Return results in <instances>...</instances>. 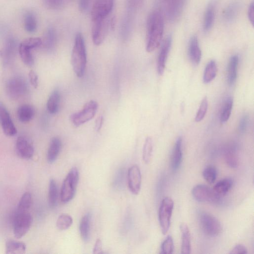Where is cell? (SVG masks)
<instances>
[{
  "label": "cell",
  "mask_w": 254,
  "mask_h": 254,
  "mask_svg": "<svg viewBox=\"0 0 254 254\" xmlns=\"http://www.w3.org/2000/svg\"><path fill=\"white\" fill-rule=\"evenodd\" d=\"M164 20L160 11L155 10L148 17L146 24V46L147 52H152L160 45L163 35Z\"/></svg>",
  "instance_id": "obj_1"
},
{
  "label": "cell",
  "mask_w": 254,
  "mask_h": 254,
  "mask_svg": "<svg viewBox=\"0 0 254 254\" xmlns=\"http://www.w3.org/2000/svg\"><path fill=\"white\" fill-rule=\"evenodd\" d=\"M86 62V52L84 38L81 33H78L75 37L71 57L72 68L77 77L81 78L83 76Z\"/></svg>",
  "instance_id": "obj_2"
},
{
  "label": "cell",
  "mask_w": 254,
  "mask_h": 254,
  "mask_svg": "<svg viewBox=\"0 0 254 254\" xmlns=\"http://www.w3.org/2000/svg\"><path fill=\"white\" fill-rule=\"evenodd\" d=\"M78 180V171L76 168L73 167L67 174L62 186L60 196L63 202H68L73 198Z\"/></svg>",
  "instance_id": "obj_3"
},
{
  "label": "cell",
  "mask_w": 254,
  "mask_h": 254,
  "mask_svg": "<svg viewBox=\"0 0 254 254\" xmlns=\"http://www.w3.org/2000/svg\"><path fill=\"white\" fill-rule=\"evenodd\" d=\"M199 222L203 232L209 237L218 236L222 232L220 222L209 213L201 212L199 215Z\"/></svg>",
  "instance_id": "obj_4"
},
{
  "label": "cell",
  "mask_w": 254,
  "mask_h": 254,
  "mask_svg": "<svg viewBox=\"0 0 254 254\" xmlns=\"http://www.w3.org/2000/svg\"><path fill=\"white\" fill-rule=\"evenodd\" d=\"M98 108L97 103L94 100H91L86 103L82 109L77 112L72 114L70 119L72 124L78 127L89 121L96 115Z\"/></svg>",
  "instance_id": "obj_5"
},
{
  "label": "cell",
  "mask_w": 254,
  "mask_h": 254,
  "mask_svg": "<svg viewBox=\"0 0 254 254\" xmlns=\"http://www.w3.org/2000/svg\"><path fill=\"white\" fill-rule=\"evenodd\" d=\"M174 208V202L169 197H164L159 209V221L163 234H166L170 228L171 218Z\"/></svg>",
  "instance_id": "obj_6"
},
{
  "label": "cell",
  "mask_w": 254,
  "mask_h": 254,
  "mask_svg": "<svg viewBox=\"0 0 254 254\" xmlns=\"http://www.w3.org/2000/svg\"><path fill=\"white\" fill-rule=\"evenodd\" d=\"M192 195L194 198L199 202L219 203L221 197L209 187L199 184L194 187L192 190Z\"/></svg>",
  "instance_id": "obj_7"
},
{
  "label": "cell",
  "mask_w": 254,
  "mask_h": 254,
  "mask_svg": "<svg viewBox=\"0 0 254 254\" xmlns=\"http://www.w3.org/2000/svg\"><path fill=\"white\" fill-rule=\"evenodd\" d=\"M28 89L26 81L19 76L12 77L6 85V92L12 99H17L23 97L27 93Z\"/></svg>",
  "instance_id": "obj_8"
},
{
  "label": "cell",
  "mask_w": 254,
  "mask_h": 254,
  "mask_svg": "<svg viewBox=\"0 0 254 254\" xmlns=\"http://www.w3.org/2000/svg\"><path fill=\"white\" fill-rule=\"evenodd\" d=\"M33 221L30 213H16L13 222V234L16 238L23 237L29 231Z\"/></svg>",
  "instance_id": "obj_9"
},
{
  "label": "cell",
  "mask_w": 254,
  "mask_h": 254,
  "mask_svg": "<svg viewBox=\"0 0 254 254\" xmlns=\"http://www.w3.org/2000/svg\"><path fill=\"white\" fill-rule=\"evenodd\" d=\"M92 38L93 43L100 45L104 40L109 28L108 17L92 20Z\"/></svg>",
  "instance_id": "obj_10"
},
{
  "label": "cell",
  "mask_w": 254,
  "mask_h": 254,
  "mask_svg": "<svg viewBox=\"0 0 254 254\" xmlns=\"http://www.w3.org/2000/svg\"><path fill=\"white\" fill-rule=\"evenodd\" d=\"M114 0H95L91 9L92 20L108 17L113 6Z\"/></svg>",
  "instance_id": "obj_11"
},
{
  "label": "cell",
  "mask_w": 254,
  "mask_h": 254,
  "mask_svg": "<svg viewBox=\"0 0 254 254\" xmlns=\"http://www.w3.org/2000/svg\"><path fill=\"white\" fill-rule=\"evenodd\" d=\"M127 184L130 191L134 194H138L140 190L141 175L139 167L131 166L127 172Z\"/></svg>",
  "instance_id": "obj_12"
},
{
  "label": "cell",
  "mask_w": 254,
  "mask_h": 254,
  "mask_svg": "<svg viewBox=\"0 0 254 254\" xmlns=\"http://www.w3.org/2000/svg\"><path fill=\"white\" fill-rule=\"evenodd\" d=\"M0 125L4 133L6 136H12L16 134V128L8 112L1 104H0Z\"/></svg>",
  "instance_id": "obj_13"
},
{
  "label": "cell",
  "mask_w": 254,
  "mask_h": 254,
  "mask_svg": "<svg viewBox=\"0 0 254 254\" xmlns=\"http://www.w3.org/2000/svg\"><path fill=\"white\" fill-rule=\"evenodd\" d=\"M16 151L17 155L24 159H30L34 150L31 144L24 137L19 136L16 141Z\"/></svg>",
  "instance_id": "obj_14"
},
{
  "label": "cell",
  "mask_w": 254,
  "mask_h": 254,
  "mask_svg": "<svg viewBox=\"0 0 254 254\" xmlns=\"http://www.w3.org/2000/svg\"><path fill=\"white\" fill-rule=\"evenodd\" d=\"M172 37L167 36L161 46L157 61V70L159 74L162 75L165 70L166 60L172 44Z\"/></svg>",
  "instance_id": "obj_15"
},
{
  "label": "cell",
  "mask_w": 254,
  "mask_h": 254,
  "mask_svg": "<svg viewBox=\"0 0 254 254\" xmlns=\"http://www.w3.org/2000/svg\"><path fill=\"white\" fill-rule=\"evenodd\" d=\"M188 55L194 64L197 65L199 64L201 58V51L196 36H192L189 41Z\"/></svg>",
  "instance_id": "obj_16"
},
{
  "label": "cell",
  "mask_w": 254,
  "mask_h": 254,
  "mask_svg": "<svg viewBox=\"0 0 254 254\" xmlns=\"http://www.w3.org/2000/svg\"><path fill=\"white\" fill-rule=\"evenodd\" d=\"M182 144V138L178 137L174 145L171 159V166L174 171L178 169L182 163L183 156Z\"/></svg>",
  "instance_id": "obj_17"
},
{
  "label": "cell",
  "mask_w": 254,
  "mask_h": 254,
  "mask_svg": "<svg viewBox=\"0 0 254 254\" xmlns=\"http://www.w3.org/2000/svg\"><path fill=\"white\" fill-rule=\"evenodd\" d=\"M61 148V139L58 137H53L50 141L47 152V161L49 163H53L57 160Z\"/></svg>",
  "instance_id": "obj_18"
},
{
  "label": "cell",
  "mask_w": 254,
  "mask_h": 254,
  "mask_svg": "<svg viewBox=\"0 0 254 254\" xmlns=\"http://www.w3.org/2000/svg\"><path fill=\"white\" fill-rule=\"evenodd\" d=\"M181 234V253L189 254L191 252L190 234L189 228L185 223L180 226Z\"/></svg>",
  "instance_id": "obj_19"
},
{
  "label": "cell",
  "mask_w": 254,
  "mask_h": 254,
  "mask_svg": "<svg viewBox=\"0 0 254 254\" xmlns=\"http://www.w3.org/2000/svg\"><path fill=\"white\" fill-rule=\"evenodd\" d=\"M238 64V56H232L229 60L227 68V82L230 86L233 85L236 80Z\"/></svg>",
  "instance_id": "obj_20"
},
{
  "label": "cell",
  "mask_w": 254,
  "mask_h": 254,
  "mask_svg": "<svg viewBox=\"0 0 254 254\" xmlns=\"http://www.w3.org/2000/svg\"><path fill=\"white\" fill-rule=\"evenodd\" d=\"M91 220V215L87 213L82 217L79 223L80 235L84 242H87L90 239Z\"/></svg>",
  "instance_id": "obj_21"
},
{
  "label": "cell",
  "mask_w": 254,
  "mask_h": 254,
  "mask_svg": "<svg viewBox=\"0 0 254 254\" xmlns=\"http://www.w3.org/2000/svg\"><path fill=\"white\" fill-rule=\"evenodd\" d=\"M35 114V111L33 107L28 104L20 106L17 111L18 119L23 123L30 122L33 118Z\"/></svg>",
  "instance_id": "obj_22"
},
{
  "label": "cell",
  "mask_w": 254,
  "mask_h": 254,
  "mask_svg": "<svg viewBox=\"0 0 254 254\" xmlns=\"http://www.w3.org/2000/svg\"><path fill=\"white\" fill-rule=\"evenodd\" d=\"M215 6L213 1H211L208 4L204 16L203 30L208 32L213 26L215 17Z\"/></svg>",
  "instance_id": "obj_23"
},
{
  "label": "cell",
  "mask_w": 254,
  "mask_h": 254,
  "mask_svg": "<svg viewBox=\"0 0 254 254\" xmlns=\"http://www.w3.org/2000/svg\"><path fill=\"white\" fill-rule=\"evenodd\" d=\"M169 3L167 9V14L170 21H174L178 18L181 13L183 7V0H172Z\"/></svg>",
  "instance_id": "obj_24"
},
{
  "label": "cell",
  "mask_w": 254,
  "mask_h": 254,
  "mask_svg": "<svg viewBox=\"0 0 254 254\" xmlns=\"http://www.w3.org/2000/svg\"><path fill=\"white\" fill-rule=\"evenodd\" d=\"M26 246L22 242L9 240L5 244V253L7 254H22L25 253Z\"/></svg>",
  "instance_id": "obj_25"
},
{
  "label": "cell",
  "mask_w": 254,
  "mask_h": 254,
  "mask_svg": "<svg viewBox=\"0 0 254 254\" xmlns=\"http://www.w3.org/2000/svg\"><path fill=\"white\" fill-rule=\"evenodd\" d=\"M31 47L21 42L18 47V52L20 57L25 64L31 66L33 65L34 61L31 53Z\"/></svg>",
  "instance_id": "obj_26"
},
{
  "label": "cell",
  "mask_w": 254,
  "mask_h": 254,
  "mask_svg": "<svg viewBox=\"0 0 254 254\" xmlns=\"http://www.w3.org/2000/svg\"><path fill=\"white\" fill-rule=\"evenodd\" d=\"M60 102V94L58 90H55L50 95L47 103L48 112L52 114L57 113L59 110Z\"/></svg>",
  "instance_id": "obj_27"
},
{
  "label": "cell",
  "mask_w": 254,
  "mask_h": 254,
  "mask_svg": "<svg viewBox=\"0 0 254 254\" xmlns=\"http://www.w3.org/2000/svg\"><path fill=\"white\" fill-rule=\"evenodd\" d=\"M233 181L231 178H225L217 182L214 186L213 190L219 195L226 194L232 187Z\"/></svg>",
  "instance_id": "obj_28"
},
{
  "label": "cell",
  "mask_w": 254,
  "mask_h": 254,
  "mask_svg": "<svg viewBox=\"0 0 254 254\" xmlns=\"http://www.w3.org/2000/svg\"><path fill=\"white\" fill-rule=\"evenodd\" d=\"M240 9L239 2L234 1L231 2L223 12V17L227 22L233 21L237 16Z\"/></svg>",
  "instance_id": "obj_29"
},
{
  "label": "cell",
  "mask_w": 254,
  "mask_h": 254,
  "mask_svg": "<svg viewBox=\"0 0 254 254\" xmlns=\"http://www.w3.org/2000/svg\"><path fill=\"white\" fill-rule=\"evenodd\" d=\"M43 43L44 47L47 50L52 49L55 46L57 42L56 31L53 27L47 29L44 34Z\"/></svg>",
  "instance_id": "obj_30"
},
{
  "label": "cell",
  "mask_w": 254,
  "mask_h": 254,
  "mask_svg": "<svg viewBox=\"0 0 254 254\" xmlns=\"http://www.w3.org/2000/svg\"><path fill=\"white\" fill-rule=\"evenodd\" d=\"M217 71L216 62L211 60L208 63L204 69L203 81L205 83H208L215 77Z\"/></svg>",
  "instance_id": "obj_31"
},
{
  "label": "cell",
  "mask_w": 254,
  "mask_h": 254,
  "mask_svg": "<svg viewBox=\"0 0 254 254\" xmlns=\"http://www.w3.org/2000/svg\"><path fill=\"white\" fill-rule=\"evenodd\" d=\"M58 197V189L56 181L51 179L49 183L48 191V204L51 208H54L57 203Z\"/></svg>",
  "instance_id": "obj_32"
},
{
  "label": "cell",
  "mask_w": 254,
  "mask_h": 254,
  "mask_svg": "<svg viewBox=\"0 0 254 254\" xmlns=\"http://www.w3.org/2000/svg\"><path fill=\"white\" fill-rule=\"evenodd\" d=\"M32 197L29 192H25L22 195L17 209V213L28 212L32 204Z\"/></svg>",
  "instance_id": "obj_33"
},
{
  "label": "cell",
  "mask_w": 254,
  "mask_h": 254,
  "mask_svg": "<svg viewBox=\"0 0 254 254\" xmlns=\"http://www.w3.org/2000/svg\"><path fill=\"white\" fill-rule=\"evenodd\" d=\"M24 28L28 33L34 32L37 28V19L35 14L31 12H27L24 16Z\"/></svg>",
  "instance_id": "obj_34"
},
{
  "label": "cell",
  "mask_w": 254,
  "mask_h": 254,
  "mask_svg": "<svg viewBox=\"0 0 254 254\" xmlns=\"http://www.w3.org/2000/svg\"><path fill=\"white\" fill-rule=\"evenodd\" d=\"M73 219L71 216L67 214L64 213L60 215L56 221L57 228L60 230H65L72 224Z\"/></svg>",
  "instance_id": "obj_35"
},
{
  "label": "cell",
  "mask_w": 254,
  "mask_h": 254,
  "mask_svg": "<svg viewBox=\"0 0 254 254\" xmlns=\"http://www.w3.org/2000/svg\"><path fill=\"white\" fill-rule=\"evenodd\" d=\"M233 104V100L230 97L225 101L220 115V122L222 124L225 123L229 120L231 114Z\"/></svg>",
  "instance_id": "obj_36"
},
{
  "label": "cell",
  "mask_w": 254,
  "mask_h": 254,
  "mask_svg": "<svg viewBox=\"0 0 254 254\" xmlns=\"http://www.w3.org/2000/svg\"><path fill=\"white\" fill-rule=\"evenodd\" d=\"M16 48V42L13 38L7 39L4 51H1V55L5 57L7 61L11 59L15 55Z\"/></svg>",
  "instance_id": "obj_37"
},
{
  "label": "cell",
  "mask_w": 254,
  "mask_h": 254,
  "mask_svg": "<svg viewBox=\"0 0 254 254\" xmlns=\"http://www.w3.org/2000/svg\"><path fill=\"white\" fill-rule=\"evenodd\" d=\"M153 152V141L150 137H147L144 142L143 151L142 159L145 163H148L151 159Z\"/></svg>",
  "instance_id": "obj_38"
},
{
  "label": "cell",
  "mask_w": 254,
  "mask_h": 254,
  "mask_svg": "<svg viewBox=\"0 0 254 254\" xmlns=\"http://www.w3.org/2000/svg\"><path fill=\"white\" fill-rule=\"evenodd\" d=\"M225 160L227 165L231 168L237 167L239 159L237 152L235 149H229L225 153Z\"/></svg>",
  "instance_id": "obj_39"
},
{
  "label": "cell",
  "mask_w": 254,
  "mask_h": 254,
  "mask_svg": "<svg viewBox=\"0 0 254 254\" xmlns=\"http://www.w3.org/2000/svg\"><path fill=\"white\" fill-rule=\"evenodd\" d=\"M217 171L212 165L206 166L202 172V176L205 180L210 184H213L217 177Z\"/></svg>",
  "instance_id": "obj_40"
},
{
  "label": "cell",
  "mask_w": 254,
  "mask_h": 254,
  "mask_svg": "<svg viewBox=\"0 0 254 254\" xmlns=\"http://www.w3.org/2000/svg\"><path fill=\"white\" fill-rule=\"evenodd\" d=\"M174 245L171 236L168 235L164 240L161 246V254H170L174 251Z\"/></svg>",
  "instance_id": "obj_41"
},
{
  "label": "cell",
  "mask_w": 254,
  "mask_h": 254,
  "mask_svg": "<svg viewBox=\"0 0 254 254\" xmlns=\"http://www.w3.org/2000/svg\"><path fill=\"white\" fill-rule=\"evenodd\" d=\"M208 109V100L206 97L202 100L199 109L196 113L195 121L199 122L202 121L204 118Z\"/></svg>",
  "instance_id": "obj_42"
},
{
  "label": "cell",
  "mask_w": 254,
  "mask_h": 254,
  "mask_svg": "<svg viewBox=\"0 0 254 254\" xmlns=\"http://www.w3.org/2000/svg\"><path fill=\"white\" fill-rule=\"evenodd\" d=\"M70 0H44L45 5L49 8L57 9L67 4Z\"/></svg>",
  "instance_id": "obj_43"
},
{
  "label": "cell",
  "mask_w": 254,
  "mask_h": 254,
  "mask_svg": "<svg viewBox=\"0 0 254 254\" xmlns=\"http://www.w3.org/2000/svg\"><path fill=\"white\" fill-rule=\"evenodd\" d=\"M249 120L248 115H244L241 117L238 126V130L240 133H244L246 132L249 124Z\"/></svg>",
  "instance_id": "obj_44"
},
{
  "label": "cell",
  "mask_w": 254,
  "mask_h": 254,
  "mask_svg": "<svg viewBox=\"0 0 254 254\" xmlns=\"http://www.w3.org/2000/svg\"><path fill=\"white\" fill-rule=\"evenodd\" d=\"M29 80L30 84L34 88H37L38 86V77L35 72L33 70H30L28 74Z\"/></svg>",
  "instance_id": "obj_45"
},
{
  "label": "cell",
  "mask_w": 254,
  "mask_h": 254,
  "mask_svg": "<svg viewBox=\"0 0 254 254\" xmlns=\"http://www.w3.org/2000/svg\"><path fill=\"white\" fill-rule=\"evenodd\" d=\"M248 253L247 249L245 246L242 244L236 245L230 252L231 254H245Z\"/></svg>",
  "instance_id": "obj_46"
},
{
  "label": "cell",
  "mask_w": 254,
  "mask_h": 254,
  "mask_svg": "<svg viewBox=\"0 0 254 254\" xmlns=\"http://www.w3.org/2000/svg\"><path fill=\"white\" fill-rule=\"evenodd\" d=\"M91 0H78V7L80 11L85 12L88 9Z\"/></svg>",
  "instance_id": "obj_47"
},
{
  "label": "cell",
  "mask_w": 254,
  "mask_h": 254,
  "mask_svg": "<svg viewBox=\"0 0 254 254\" xmlns=\"http://www.w3.org/2000/svg\"><path fill=\"white\" fill-rule=\"evenodd\" d=\"M93 253L95 254H103L102 241L100 239L96 240L93 249Z\"/></svg>",
  "instance_id": "obj_48"
},
{
  "label": "cell",
  "mask_w": 254,
  "mask_h": 254,
  "mask_svg": "<svg viewBox=\"0 0 254 254\" xmlns=\"http://www.w3.org/2000/svg\"><path fill=\"white\" fill-rule=\"evenodd\" d=\"M248 16L251 24L254 26V5L253 1L250 4L248 8Z\"/></svg>",
  "instance_id": "obj_49"
},
{
  "label": "cell",
  "mask_w": 254,
  "mask_h": 254,
  "mask_svg": "<svg viewBox=\"0 0 254 254\" xmlns=\"http://www.w3.org/2000/svg\"><path fill=\"white\" fill-rule=\"evenodd\" d=\"M130 11L135 10L140 3L141 0H127Z\"/></svg>",
  "instance_id": "obj_50"
},
{
  "label": "cell",
  "mask_w": 254,
  "mask_h": 254,
  "mask_svg": "<svg viewBox=\"0 0 254 254\" xmlns=\"http://www.w3.org/2000/svg\"><path fill=\"white\" fill-rule=\"evenodd\" d=\"M104 118L102 116H99L96 120L95 124V129L96 131H100L103 124Z\"/></svg>",
  "instance_id": "obj_51"
}]
</instances>
